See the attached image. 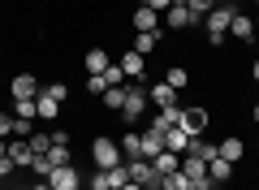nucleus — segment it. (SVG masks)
<instances>
[{
    "instance_id": "nucleus-1",
    "label": "nucleus",
    "mask_w": 259,
    "mask_h": 190,
    "mask_svg": "<svg viewBox=\"0 0 259 190\" xmlns=\"http://www.w3.org/2000/svg\"><path fill=\"white\" fill-rule=\"evenodd\" d=\"M233 5H216L212 13L203 18V26H207V39H212V48H221L225 44V35H229V22H233Z\"/></svg>"
},
{
    "instance_id": "nucleus-2",
    "label": "nucleus",
    "mask_w": 259,
    "mask_h": 190,
    "mask_svg": "<svg viewBox=\"0 0 259 190\" xmlns=\"http://www.w3.org/2000/svg\"><path fill=\"white\" fill-rule=\"evenodd\" d=\"M91 160H95V169H117V164H125V156H121V143L95 138L91 143Z\"/></svg>"
},
{
    "instance_id": "nucleus-3",
    "label": "nucleus",
    "mask_w": 259,
    "mask_h": 190,
    "mask_svg": "<svg viewBox=\"0 0 259 190\" xmlns=\"http://www.w3.org/2000/svg\"><path fill=\"white\" fill-rule=\"evenodd\" d=\"M147 104H151V100H147V87H125V104H121V117L134 126V121L147 112Z\"/></svg>"
},
{
    "instance_id": "nucleus-4",
    "label": "nucleus",
    "mask_w": 259,
    "mask_h": 190,
    "mask_svg": "<svg viewBox=\"0 0 259 190\" xmlns=\"http://www.w3.org/2000/svg\"><path fill=\"white\" fill-rule=\"evenodd\" d=\"M125 169H130V181H139L143 190H160V186H164L160 173L151 169V160H125Z\"/></svg>"
},
{
    "instance_id": "nucleus-5",
    "label": "nucleus",
    "mask_w": 259,
    "mask_h": 190,
    "mask_svg": "<svg viewBox=\"0 0 259 190\" xmlns=\"http://www.w3.org/2000/svg\"><path fill=\"white\" fill-rule=\"evenodd\" d=\"M44 181H48L52 190H78V186H82V177H78V169H74V164H61V169H52Z\"/></svg>"
},
{
    "instance_id": "nucleus-6",
    "label": "nucleus",
    "mask_w": 259,
    "mask_h": 190,
    "mask_svg": "<svg viewBox=\"0 0 259 190\" xmlns=\"http://www.w3.org/2000/svg\"><path fill=\"white\" fill-rule=\"evenodd\" d=\"M177 126H182L190 138H203V130H207V108H182V121H177Z\"/></svg>"
},
{
    "instance_id": "nucleus-7",
    "label": "nucleus",
    "mask_w": 259,
    "mask_h": 190,
    "mask_svg": "<svg viewBox=\"0 0 259 190\" xmlns=\"http://www.w3.org/2000/svg\"><path fill=\"white\" fill-rule=\"evenodd\" d=\"M147 100H151V104H156V108H177V91H173V87H168V82H164V78H160V82H156V87H147Z\"/></svg>"
},
{
    "instance_id": "nucleus-8",
    "label": "nucleus",
    "mask_w": 259,
    "mask_h": 190,
    "mask_svg": "<svg viewBox=\"0 0 259 190\" xmlns=\"http://www.w3.org/2000/svg\"><path fill=\"white\" fill-rule=\"evenodd\" d=\"M160 151H164V134H160L156 126H147V130H143V156H139V160H156Z\"/></svg>"
},
{
    "instance_id": "nucleus-9",
    "label": "nucleus",
    "mask_w": 259,
    "mask_h": 190,
    "mask_svg": "<svg viewBox=\"0 0 259 190\" xmlns=\"http://www.w3.org/2000/svg\"><path fill=\"white\" fill-rule=\"evenodd\" d=\"M186 156H199L203 164H212L216 156H221V143H207V138H190V143H186Z\"/></svg>"
},
{
    "instance_id": "nucleus-10",
    "label": "nucleus",
    "mask_w": 259,
    "mask_h": 190,
    "mask_svg": "<svg viewBox=\"0 0 259 190\" xmlns=\"http://www.w3.org/2000/svg\"><path fill=\"white\" fill-rule=\"evenodd\" d=\"M194 22H203V18H194L186 5H173V9L164 13V26H173V30H186V26H194Z\"/></svg>"
},
{
    "instance_id": "nucleus-11",
    "label": "nucleus",
    "mask_w": 259,
    "mask_h": 190,
    "mask_svg": "<svg viewBox=\"0 0 259 190\" xmlns=\"http://www.w3.org/2000/svg\"><path fill=\"white\" fill-rule=\"evenodd\" d=\"M121 73H125V78H143V69H147V56H143V52H134V48H130V52L125 56H121Z\"/></svg>"
},
{
    "instance_id": "nucleus-12",
    "label": "nucleus",
    "mask_w": 259,
    "mask_h": 190,
    "mask_svg": "<svg viewBox=\"0 0 259 190\" xmlns=\"http://www.w3.org/2000/svg\"><path fill=\"white\" fill-rule=\"evenodd\" d=\"M229 30H233V39H238V44H250V39H255V18H246V13H233Z\"/></svg>"
},
{
    "instance_id": "nucleus-13",
    "label": "nucleus",
    "mask_w": 259,
    "mask_h": 190,
    "mask_svg": "<svg viewBox=\"0 0 259 190\" xmlns=\"http://www.w3.org/2000/svg\"><path fill=\"white\" fill-rule=\"evenodd\" d=\"M151 169H156V173H160V181H164L168 173H177V169H182V156H177V151H160L156 160H151Z\"/></svg>"
},
{
    "instance_id": "nucleus-14",
    "label": "nucleus",
    "mask_w": 259,
    "mask_h": 190,
    "mask_svg": "<svg viewBox=\"0 0 259 190\" xmlns=\"http://www.w3.org/2000/svg\"><path fill=\"white\" fill-rule=\"evenodd\" d=\"M35 95H39V82L30 73H18L13 78V100H35Z\"/></svg>"
},
{
    "instance_id": "nucleus-15",
    "label": "nucleus",
    "mask_w": 259,
    "mask_h": 190,
    "mask_svg": "<svg viewBox=\"0 0 259 190\" xmlns=\"http://www.w3.org/2000/svg\"><path fill=\"white\" fill-rule=\"evenodd\" d=\"M56 112H61V100H52V95L39 91V95H35V117H39V121H52Z\"/></svg>"
},
{
    "instance_id": "nucleus-16",
    "label": "nucleus",
    "mask_w": 259,
    "mask_h": 190,
    "mask_svg": "<svg viewBox=\"0 0 259 190\" xmlns=\"http://www.w3.org/2000/svg\"><path fill=\"white\" fill-rule=\"evenodd\" d=\"M134 30H160V13L156 9H147V5H143V9H134Z\"/></svg>"
},
{
    "instance_id": "nucleus-17",
    "label": "nucleus",
    "mask_w": 259,
    "mask_h": 190,
    "mask_svg": "<svg viewBox=\"0 0 259 190\" xmlns=\"http://www.w3.org/2000/svg\"><path fill=\"white\" fill-rule=\"evenodd\" d=\"M186 143H190V134H186L182 126L164 130V151H177V156H186Z\"/></svg>"
},
{
    "instance_id": "nucleus-18",
    "label": "nucleus",
    "mask_w": 259,
    "mask_h": 190,
    "mask_svg": "<svg viewBox=\"0 0 259 190\" xmlns=\"http://www.w3.org/2000/svg\"><path fill=\"white\" fill-rule=\"evenodd\" d=\"M121 156H125V160H139L143 156V134L125 130V134H121Z\"/></svg>"
},
{
    "instance_id": "nucleus-19",
    "label": "nucleus",
    "mask_w": 259,
    "mask_h": 190,
    "mask_svg": "<svg viewBox=\"0 0 259 190\" xmlns=\"http://www.w3.org/2000/svg\"><path fill=\"white\" fill-rule=\"evenodd\" d=\"M242 156H246V143H242L238 134H233V138H225V143H221V160H229V164H238Z\"/></svg>"
},
{
    "instance_id": "nucleus-20",
    "label": "nucleus",
    "mask_w": 259,
    "mask_h": 190,
    "mask_svg": "<svg viewBox=\"0 0 259 190\" xmlns=\"http://www.w3.org/2000/svg\"><path fill=\"white\" fill-rule=\"evenodd\" d=\"M156 44H160V30H139L134 35V52H143V56L156 52Z\"/></svg>"
},
{
    "instance_id": "nucleus-21",
    "label": "nucleus",
    "mask_w": 259,
    "mask_h": 190,
    "mask_svg": "<svg viewBox=\"0 0 259 190\" xmlns=\"http://www.w3.org/2000/svg\"><path fill=\"white\" fill-rule=\"evenodd\" d=\"M207 177H212L216 186H221V181H229V177H233V164H229V160H221V156H216V160L207 164Z\"/></svg>"
},
{
    "instance_id": "nucleus-22",
    "label": "nucleus",
    "mask_w": 259,
    "mask_h": 190,
    "mask_svg": "<svg viewBox=\"0 0 259 190\" xmlns=\"http://www.w3.org/2000/svg\"><path fill=\"white\" fill-rule=\"evenodd\" d=\"M108 52H104V48H91V52H87V73H104L108 69Z\"/></svg>"
},
{
    "instance_id": "nucleus-23",
    "label": "nucleus",
    "mask_w": 259,
    "mask_h": 190,
    "mask_svg": "<svg viewBox=\"0 0 259 190\" xmlns=\"http://www.w3.org/2000/svg\"><path fill=\"white\" fill-rule=\"evenodd\" d=\"M177 121H182V108H160V112H156V121H151V126H156L160 134H164V130H173Z\"/></svg>"
},
{
    "instance_id": "nucleus-24",
    "label": "nucleus",
    "mask_w": 259,
    "mask_h": 190,
    "mask_svg": "<svg viewBox=\"0 0 259 190\" xmlns=\"http://www.w3.org/2000/svg\"><path fill=\"white\" fill-rule=\"evenodd\" d=\"M9 156H13V164H18V169H22V164L30 169V160H35V151H30L26 138H22V143H9Z\"/></svg>"
},
{
    "instance_id": "nucleus-25",
    "label": "nucleus",
    "mask_w": 259,
    "mask_h": 190,
    "mask_svg": "<svg viewBox=\"0 0 259 190\" xmlns=\"http://www.w3.org/2000/svg\"><path fill=\"white\" fill-rule=\"evenodd\" d=\"M48 164H52V169L74 164V160H69V143H52V147H48Z\"/></svg>"
},
{
    "instance_id": "nucleus-26",
    "label": "nucleus",
    "mask_w": 259,
    "mask_h": 190,
    "mask_svg": "<svg viewBox=\"0 0 259 190\" xmlns=\"http://www.w3.org/2000/svg\"><path fill=\"white\" fill-rule=\"evenodd\" d=\"M164 82H168V87H173V91H182V87H186V82H190V73H186V69H182V65H173V69H168V73H164Z\"/></svg>"
},
{
    "instance_id": "nucleus-27",
    "label": "nucleus",
    "mask_w": 259,
    "mask_h": 190,
    "mask_svg": "<svg viewBox=\"0 0 259 190\" xmlns=\"http://www.w3.org/2000/svg\"><path fill=\"white\" fill-rule=\"evenodd\" d=\"M160 190H190V177L177 169V173H168V177H164V186H160Z\"/></svg>"
},
{
    "instance_id": "nucleus-28",
    "label": "nucleus",
    "mask_w": 259,
    "mask_h": 190,
    "mask_svg": "<svg viewBox=\"0 0 259 190\" xmlns=\"http://www.w3.org/2000/svg\"><path fill=\"white\" fill-rule=\"evenodd\" d=\"M121 82H125V73H121V65H117V61H112L108 69H104V87L112 91V87H121Z\"/></svg>"
},
{
    "instance_id": "nucleus-29",
    "label": "nucleus",
    "mask_w": 259,
    "mask_h": 190,
    "mask_svg": "<svg viewBox=\"0 0 259 190\" xmlns=\"http://www.w3.org/2000/svg\"><path fill=\"white\" fill-rule=\"evenodd\" d=\"M13 117H22V121H35V100H13Z\"/></svg>"
},
{
    "instance_id": "nucleus-30",
    "label": "nucleus",
    "mask_w": 259,
    "mask_h": 190,
    "mask_svg": "<svg viewBox=\"0 0 259 190\" xmlns=\"http://www.w3.org/2000/svg\"><path fill=\"white\" fill-rule=\"evenodd\" d=\"M186 9H190L194 18H207V13L216 9V0H186Z\"/></svg>"
},
{
    "instance_id": "nucleus-31",
    "label": "nucleus",
    "mask_w": 259,
    "mask_h": 190,
    "mask_svg": "<svg viewBox=\"0 0 259 190\" xmlns=\"http://www.w3.org/2000/svg\"><path fill=\"white\" fill-rule=\"evenodd\" d=\"M26 143H30V151H35V156H48V147H52V134H30Z\"/></svg>"
},
{
    "instance_id": "nucleus-32",
    "label": "nucleus",
    "mask_w": 259,
    "mask_h": 190,
    "mask_svg": "<svg viewBox=\"0 0 259 190\" xmlns=\"http://www.w3.org/2000/svg\"><path fill=\"white\" fill-rule=\"evenodd\" d=\"M104 104L121 112V104H125V87H112V91H104Z\"/></svg>"
},
{
    "instance_id": "nucleus-33",
    "label": "nucleus",
    "mask_w": 259,
    "mask_h": 190,
    "mask_svg": "<svg viewBox=\"0 0 259 190\" xmlns=\"http://www.w3.org/2000/svg\"><path fill=\"white\" fill-rule=\"evenodd\" d=\"M108 181H112V190H121V186L130 181V169H125V164H117V169H108Z\"/></svg>"
},
{
    "instance_id": "nucleus-34",
    "label": "nucleus",
    "mask_w": 259,
    "mask_h": 190,
    "mask_svg": "<svg viewBox=\"0 0 259 190\" xmlns=\"http://www.w3.org/2000/svg\"><path fill=\"white\" fill-rule=\"evenodd\" d=\"M91 190H112V181H108V169H95V173H91Z\"/></svg>"
},
{
    "instance_id": "nucleus-35",
    "label": "nucleus",
    "mask_w": 259,
    "mask_h": 190,
    "mask_svg": "<svg viewBox=\"0 0 259 190\" xmlns=\"http://www.w3.org/2000/svg\"><path fill=\"white\" fill-rule=\"evenodd\" d=\"M104 73H91V78H87V95H104Z\"/></svg>"
},
{
    "instance_id": "nucleus-36",
    "label": "nucleus",
    "mask_w": 259,
    "mask_h": 190,
    "mask_svg": "<svg viewBox=\"0 0 259 190\" xmlns=\"http://www.w3.org/2000/svg\"><path fill=\"white\" fill-rule=\"evenodd\" d=\"M44 95H52V100H65V82H48V87H39Z\"/></svg>"
},
{
    "instance_id": "nucleus-37",
    "label": "nucleus",
    "mask_w": 259,
    "mask_h": 190,
    "mask_svg": "<svg viewBox=\"0 0 259 190\" xmlns=\"http://www.w3.org/2000/svg\"><path fill=\"white\" fill-rule=\"evenodd\" d=\"M13 134V117H9V112H0V138H9Z\"/></svg>"
},
{
    "instance_id": "nucleus-38",
    "label": "nucleus",
    "mask_w": 259,
    "mask_h": 190,
    "mask_svg": "<svg viewBox=\"0 0 259 190\" xmlns=\"http://www.w3.org/2000/svg\"><path fill=\"white\" fill-rule=\"evenodd\" d=\"M13 169H18V164H13V156H0V177H9Z\"/></svg>"
},
{
    "instance_id": "nucleus-39",
    "label": "nucleus",
    "mask_w": 259,
    "mask_h": 190,
    "mask_svg": "<svg viewBox=\"0 0 259 190\" xmlns=\"http://www.w3.org/2000/svg\"><path fill=\"white\" fill-rule=\"evenodd\" d=\"M147 9H156V13H168V9H173V0H147Z\"/></svg>"
},
{
    "instance_id": "nucleus-40",
    "label": "nucleus",
    "mask_w": 259,
    "mask_h": 190,
    "mask_svg": "<svg viewBox=\"0 0 259 190\" xmlns=\"http://www.w3.org/2000/svg\"><path fill=\"white\" fill-rule=\"evenodd\" d=\"M121 190H143V186H139V181H125V186H121Z\"/></svg>"
},
{
    "instance_id": "nucleus-41",
    "label": "nucleus",
    "mask_w": 259,
    "mask_h": 190,
    "mask_svg": "<svg viewBox=\"0 0 259 190\" xmlns=\"http://www.w3.org/2000/svg\"><path fill=\"white\" fill-rule=\"evenodd\" d=\"M0 156H9V143H5V138H0Z\"/></svg>"
},
{
    "instance_id": "nucleus-42",
    "label": "nucleus",
    "mask_w": 259,
    "mask_h": 190,
    "mask_svg": "<svg viewBox=\"0 0 259 190\" xmlns=\"http://www.w3.org/2000/svg\"><path fill=\"white\" fill-rule=\"evenodd\" d=\"M30 190H52V186H48V181H39V186H30Z\"/></svg>"
},
{
    "instance_id": "nucleus-43",
    "label": "nucleus",
    "mask_w": 259,
    "mask_h": 190,
    "mask_svg": "<svg viewBox=\"0 0 259 190\" xmlns=\"http://www.w3.org/2000/svg\"><path fill=\"white\" fill-rule=\"evenodd\" d=\"M250 73H255V82H259V61H255V65H250Z\"/></svg>"
},
{
    "instance_id": "nucleus-44",
    "label": "nucleus",
    "mask_w": 259,
    "mask_h": 190,
    "mask_svg": "<svg viewBox=\"0 0 259 190\" xmlns=\"http://www.w3.org/2000/svg\"><path fill=\"white\" fill-rule=\"evenodd\" d=\"M255 126H259V104H255Z\"/></svg>"
},
{
    "instance_id": "nucleus-45",
    "label": "nucleus",
    "mask_w": 259,
    "mask_h": 190,
    "mask_svg": "<svg viewBox=\"0 0 259 190\" xmlns=\"http://www.w3.org/2000/svg\"><path fill=\"white\" fill-rule=\"evenodd\" d=\"M216 5H233V0H216Z\"/></svg>"
},
{
    "instance_id": "nucleus-46",
    "label": "nucleus",
    "mask_w": 259,
    "mask_h": 190,
    "mask_svg": "<svg viewBox=\"0 0 259 190\" xmlns=\"http://www.w3.org/2000/svg\"><path fill=\"white\" fill-rule=\"evenodd\" d=\"M255 30H259V13H255Z\"/></svg>"
},
{
    "instance_id": "nucleus-47",
    "label": "nucleus",
    "mask_w": 259,
    "mask_h": 190,
    "mask_svg": "<svg viewBox=\"0 0 259 190\" xmlns=\"http://www.w3.org/2000/svg\"><path fill=\"white\" fill-rule=\"evenodd\" d=\"M255 5H259V0H255Z\"/></svg>"
},
{
    "instance_id": "nucleus-48",
    "label": "nucleus",
    "mask_w": 259,
    "mask_h": 190,
    "mask_svg": "<svg viewBox=\"0 0 259 190\" xmlns=\"http://www.w3.org/2000/svg\"><path fill=\"white\" fill-rule=\"evenodd\" d=\"M190 190H194V186H190Z\"/></svg>"
}]
</instances>
